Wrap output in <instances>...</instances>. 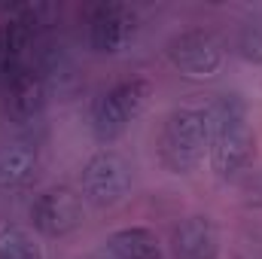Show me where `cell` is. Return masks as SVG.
<instances>
[{
    "mask_svg": "<svg viewBox=\"0 0 262 259\" xmlns=\"http://www.w3.org/2000/svg\"><path fill=\"white\" fill-rule=\"evenodd\" d=\"M34 40V28L25 25L21 18H9L0 25V85H6L21 67H28L25 55Z\"/></svg>",
    "mask_w": 262,
    "mask_h": 259,
    "instance_id": "obj_11",
    "label": "cell"
},
{
    "mask_svg": "<svg viewBox=\"0 0 262 259\" xmlns=\"http://www.w3.org/2000/svg\"><path fill=\"white\" fill-rule=\"evenodd\" d=\"M235 49L244 61L250 64H262V25H244L238 31V40H235Z\"/></svg>",
    "mask_w": 262,
    "mask_h": 259,
    "instance_id": "obj_16",
    "label": "cell"
},
{
    "mask_svg": "<svg viewBox=\"0 0 262 259\" xmlns=\"http://www.w3.org/2000/svg\"><path fill=\"white\" fill-rule=\"evenodd\" d=\"M0 259H46L43 247L34 241V235L12 223V220H0Z\"/></svg>",
    "mask_w": 262,
    "mask_h": 259,
    "instance_id": "obj_15",
    "label": "cell"
},
{
    "mask_svg": "<svg viewBox=\"0 0 262 259\" xmlns=\"http://www.w3.org/2000/svg\"><path fill=\"white\" fill-rule=\"evenodd\" d=\"M201 113V122L207 131V140H213L216 134L223 131H232L238 125H247V101L238 95V92H226L220 98H213Z\"/></svg>",
    "mask_w": 262,
    "mask_h": 259,
    "instance_id": "obj_12",
    "label": "cell"
},
{
    "mask_svg": "<svg viewBox=\"0 0 262 259\" xmlns=\"http://www.w3.org/2000/svg\"><path fill=\"white\" fill-rule=\"evenodd\" d=\"M253 149H256V137H253L250 125H238L232 131H223L207 143L210 168L220 177H235L253 162Z\"/></svg>",
    "mask_w": 262,
    "mask_h": 259,
    "instance_id": "obj_7",
    "label": "cell"
},
{
    "mask_svg": "<svg viewBox=\"0 0 262 259\" xmlns=\"http://www.w3.org/2000/svg\"><path fill=\"white\" fill-rule=\"evenodd\" d=\"M171 256L174 259H216L220 256V232L210 217H186L171 232Z\"/></svg>",
    "mask_w": 262,
    "mask_h": 259,
    "instance_id": "obj_9",
    "label": "cell"
},
{
    "mask_svg": "<svg viewBox=\"0 0 262 259\" xmlns=\"http://www.w3.org/2000/svg\"><path fill=\"white\" fill-rule=\"evenodd\" d=\"M31 223L46 238H64L82 223V201L70 189H46L31 204Z\"/></svg>",
    "mask_w": 262,
    "mask_h": 259,
    "instance_id": "obj_6",
    "label": "cell"
},
{
    "mask_svg": "<svg viewBox=\"0 0 262 259\" xmlns=\"http://www.w3.org/2000/svg\"><path fill=\"white\" fill-rule=\"evenodd\" d=\"M107 253L113 259H162V244L156 232L143 226H128L107 238Z\"/></svg>",
    "mask_w": 262,
    "mask_h": 259,
    "instance_id": "obj_13",
    "label": "cell"
},
{
    "mask_svg": "<svg viewBox=\"0 0 262 259\" xmlns=\"http://www.w3.org/2000/svg\"><path fill=\"white\" fill-rule=\"evenodd\" d=\"M34 70L46 79L49 92L67 95L76 89V64L61 46H43L34 58Z\"/></svg>",
    "mask_w": 262,
    "mask_h": 259,
    "instance_id": "obj_14",
    "label": "cell"
},
{
    "mask_svg": "<svg viewBox=\"0 0 262 259\" xmlns=\"http://www.w3.org/2000/svg\"><path fill=\"white\" fill-rule=\"evenodd\" d=\"M40 171V149L34 143H9L0 149V189H25Z\"/></svg>",
    "mask_w": 262,
    "mask_h": 259,
    "instance_id": "obj_10",
    "label": "cell"
},
{
    "mask_svg": "<svg viewBox=\"0 0 262 259\" xmlns=\"http://www.w3.org/2000/svg\"><path fill=\"white\" fill-rule=\"evenodd\" d=\"M3 89H6V107L18 122H34L46 110L49 95H52L46 79L34 70V64L21 67Z\"/></svg>",
    "mask_w": 262,
    "mask_h": 259,
    "instance_id": "obj_8",
    "label": "cell"
},
{
    "mask_svg": "<svg viewBox=\"0 0 262 259\" xmlns=\"http://www.w3.org/2000/svg\"><path fill=\"white\" fill-rule=\"evenodd\" d=\"M152 98V85L146 79H125L113 89H107L95 104H92V134L101 143H113L119 140L128 125L146 110Z\"/></svg>",
    "mask_w": 262,
    "mask_h": 259,
    "instance_id": "obj_2",
    "label": "cell"
},
{
    "mask_svg": "<svg viewBox=\"0 0 262 259\" xmlns=\"http://www.w3.org/2000/svg\"><path fill=\"white\" fill-rule=\"evenodd\" d=\"M137 34V15L125 3H104L92 12L89 21V46L98 55H116Z\"/></svg>",
    "mask_w": 262,
    "mask_h": 259,
    "instance_id": "obj_5",
    "label": "cell"
},
{
    "mask_svg": "<svg viewBox=\"0 0 262 259\" xmlns=\"http://www.w3.org/2000/svg\"><path fill=\"white\" fill-rule=\"evenodd\" d=\"M79 183H82V195H85L89 204L113 207V204H119L131 192L134 174H131V165L125 156H119L113 149H104V153L92 156L82 165Z\"/></svg>",
    "mask_w": 262,
    "mask_h": 259,
    "instance_id": "obj_3",
    "label": "cell"
},
{
    "mask_svg": "<svg viewBox=\"0 0 262 259\" xmlns=\"http://www.w3.org/2000/svg\"><path fill=\"white\" fill-rule=\"evenodd\" d=\"M207 143L210 140L201 122V113L180 107V110H171L162 122L159 159L171 174H192L207 153Z\"/></svg>",
    "mask_w": 262,
    "mask_h": 259,
    "instance_id": "obj_1",
    "label": "cell"
},
{
    "mask_svg": "<svg viewBox=\"0 0 262 259\" xmlns=\"http://www.w3.org/2000/svg\"><path fill=\"white\" fill-rule=\"evenodd\" d=\"M168 58L180 73L192 76V79H210L220 73L223 67V46L213 34L207 31H186L177 34L168 43Z\"/></svg>",
    "mask_w": 262,
    "mask_h": 259,
    "instance_id": "obj_4",
    "label": "cell"
}]
</instances>
